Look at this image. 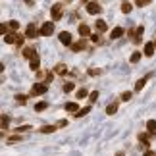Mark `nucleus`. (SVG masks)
<instances>
[{"label": "nucleus", "instance_id": "3", "mask_svg": "<svg viewBox=\"0 0 156 156\" xmlns=\"http://www.w3.org/2000/svg\"><path fill=\"white\" fill-rule=\"evenodd\" d=\"M87 12L91 16H97V14H100L102 12V8H100V4H97V2H89L87 4Z\"/></svg>", "mask_w": 156, "mask_h": 156}, {"label": "nucleus", "instance_id": "34", "mask_svg": "<svg viewBox=\"0 0 156 156\" xmlns=\"http://www.w3.org/2000/svg\"><path fill=\"white\" fill-rule=\"evenodd\" d=\"M129 98H131V93H129V91H125V93H122V100H125V102H127Z\"/></svg>", "mask_w": 156, "mask_h": 156}, {"label": "nucleus", "instance_id": "14", "mask_svg": "<svg viewBox=\"0 0 156 156\" xmlns=\"http://www.w3.org/2000/svg\"><path fill=\"white\" fill-rule=\"evenodd\" d=\"M154 43H147L145 44V56H152V54H154Z\"/></svg>", "mask_w": 156, "mask_h": 156}, {"label": "nucleus", "instance_id": "24", "mask_svg": "<svg viewBox=\"0 0 156 156\" xmlns=\"http://www.w3.org/2000/svg\"><path fill=\"white\" fill-rule=\"evenodd\" d=\"M131 10H133V6H131L129 2H123V4H122V12H123V14H129Z\"/></svg>", "mask_w": 156, "mask_h": 156}, {"label": "nucleus", "instance_id": "19", "mask_svg": "<svg viewBox=\"0 0 156 156\" xmlns=\"http://www.w3.org/2000/svg\"><path fill=\"white\" fill-rule=\"evenodd\" d=\"M54 71H56V73H60V75H66V71H68V68H66L64 64H58L56 68H54Z\"/></svg>", "mask_w": 156, "mask_h": 156}, {"label": "nucleus", "instance_id": "1", "mask_svg": "<svg viewBox=\"0 0 156 156\" xmlns=\"http://www.w3.org/2000/svg\"><path fill=\"white\" fill-rule=\"evenodd\" d=\"M62 10H64V4L62 2H58V4H54L52 6V20H62Z\"/></svg>", "mask_w": 156, "mask_h": 156}, {"label": "nucleus", "instance_id": "47", "mask_svg": "<svg viewBox=\"0 0 156 156\" xmlns=\"http://www.w3.org/2000/svg\"><path fill=\"white\" fill-rule=\"evenodd\" d=\"M123 2H127V0H123Z\"/></svg>", "mask_w": 156, "mask_h": 156}, {"label": "nucleus", "instance_id": "44", "mask_svg": "<svg viewBox=\"0 0 156 156\" xmlns=\"http://www.w3.org/2000/svg\"><path fill=\"white\" fill-rule=\"evenodd\" d=\"M116 156H123V154H122V152H119V154H116Z\"/></svg>", "mask_w": 156, "mask_h": 156}, {"label": "nucleus", "instance_id": "5", "mask_svg": "<svg viewBox=\"0 0 156 156\" xmlns=\"http://www.w3.org/2000/svg\"><path fill=\"white\" fill-rule=\"evenodd\" d=\"M37 35H41V33L37 31V27H35L33 23H29V25H27V29H25V37H27V39H35Z\"/></svg>", "mask_w": 156, "mask_h": 156}, {"label": "nucleus", "instance_id": "35", "mask_svg": "<svg viewBox=\"0 0 156 156\" xmlns=\"http://www.w3.org/2000/svg\"><path fill=\"white\" fill-rule=\"evenodd\" d=\"M89 98H91V102H97V98H98V93H97V91H94V93H91V97H89Z\"/></svg>", "mask_w": 156, "mask_h": 156}, {"label": "nucleus", "instance_id": "21", "mask_svg": "<svg viewBox=\"0 0 156 156\" xmlns=\"http://www.w3.org/2000/svg\"><path fill=\"white\" fill-rule=\"evenodd\" d=\"M66 110H68V112H77L79 106H77L75 102H68V104H66Z\"/></svg>", "mask_w": 156, "mask_h": 156}, {"label": "nucleus", "instance_id": "20", "mask_svg": "<svg viewBox=\"0 0 156 156\" xmlns=\"http://www.w3.org/2000/svg\"><path fill=\"white\" fill-rule=\"evenodd\" d=\"M46 106H48V104H46L44 100H41V102L35 104V110H37V112H43V110H46Z\"/></svg>", "mask_w": 156, "mask_h": 156}, {"label": "nucleus", "instance_id": "33", "mask_svg": "<svg viewBox=\"0 0 156 156\" xmlns=\"http://www.w3.org/2000/svg\"><path fill=\"white\" fill-rule=\"evenodd\" d=\"M100 73H102V69H94V68L89 69V75H100Z\"/></svg>", "mask_w": 156, "mask_h": 156}, {"label": "nucleus", "instance_id": "27", "mask_svg": "<svg viewBox=\"0 0 156 156\" xmlns=\"http://www.w3.org/2000/svg\"><path fill=\"white\" fill-rule=\"evenodd\" d=\"M8 27H10V29H12V31H17V29H20V23H17V21H16V20H12V21H10V23H8Z\"/></svg>", "mask_w": 156, "mask_h": 156}, {"label": "nucleus", "instance_id": "42", "mask_svg": "<svg viewBox=\"0 0 156 156\" xmlns=\"http://www.w3.org/2000/svg\"><path fill=\"white\" fill-rule=\"evenodd\" d=\"M2 71H4V64H0V73H2Z\"/></svg>", "mask_w": 156, "mask_h": 156}, {"label": "nucleus", "instance_id": "40", "mask_svg": "<svg viewBox=\"0 0 156 156\" xmlns=\"http://www.w3.org/2000/svg\"><path fill=\"white\" fill-rule=\"evenodd\" d=\"M93 43H100V37H98V35H93Z\"/></svg>", "mask_w": 156, "mask_h": 156}, {"label": "nucleus", "instance_id": "46", "mask_svg": "<svg viewBox=\"0 0 156 156\" xmlns=\"http://www.w3.org/2000/svg\"><path fill=\"white\" fill-rule=\"evenodd\" d=\"M154 48H156V43H154Z\"/></svg>", "mask_w": 156, "mask_h": 156}, {"label": "nucleus", "instance_id": "37", "mask_svg": "<svg viewBox=\"0 0 156 156\" xmlns=\"http://www.w3.org/2000/svg\"><path fill=\"white\" fill-rule=\"evenodd\" d=\"M148 2H151V0H137V6H139V8H141V6H147Z\"/></svg>", "mask_w": 156, "mask_h": 156}, {"label": "nucleus", "instance_id": "6", "mask_svg": "<svg viewBox=\"0 0 156 156\" xmlns=\"http://www.w3.org/2000/svg\"><path fill=\"white\" fill-rule=\"evenodd\" d=\"M60 43H62V44H71V33L62 31V33H60Z\"/></svg>", "mask_w": 156, "mask_h": 156}, {"label": "nucleus", "instance_id": "10", "mask_svg": "<svg viewBox=\"0 0 156 156\" xmlns=\"http://www.w3.org/2000/svg\"><path fill=\"white\" fill-rule=\"evenodd\" d=\"M122 35H123V29L122 27H114L112 33H110V39H119Z\"/></svg>", "mask_w": 156, "mask_h": 156}, {"label": "nucleus", "instance_id": "4", "mask_svg": "<svg viewBox=\"0 0 156 156\" xmlns=\"http://www.w3.org/2000/svg\"><path fill=\"white\" fill-rule=\"evenodd\" d=\"M54 33V23H43V27H41V35H44V37H50Z\"/></svg>", "mask_w": 156, "mask_h": 156}, {"label": "nucleus", "instance_id": "16", "mask_svg": "<svg viewBox=\"0 0 156 156\" xmlns=\"http://www.w3.org/2000/svg\"><path fill=\"white\" fill-rule=\"evenodd\" d=\"M10 125V118L8 116H0V129H6Z\"/></svg>", "mask_w": 156, "mask_h": 156}, {"label": "nucleus", "instance_id": "7", "mask_svg": "<svg viewBox=\"0 0 156 156\" xmlns=\"http://www.w3.org/2000/svg\"><path fill=\"white\" fill-rule=\"evenodd\" d=\"M39 66H41V60H39V56H33L31 60H29V68H31L33 71H39Z\"/></svg>", "mask_w": 156, "mask_h": 156}, {"label": "nucleus", "instance_id": "9", "mask_svg": "<svg viewBox=\"0 0 156 156\" xmlns=\"http://www.w3.org/2000/svg\"><path fill=\"white\" fill-rule=\"evenodd\" d=\"M147 129L151 135H156V119H148L147 122Z\"/></svg>", "mask_w": 156, "mask_h": 156}, {"label": "nucleus", "instance_id": "8", "mask_svg": "<svg viewBox=\"0 0 156 156\" xmlns=\"http://www.w3.org/2000/svg\"><path fill=\"white\" fill-rule=\"evenodd\" d=\"M39 77H41L44 83H50L52 77H54V73H52V71H44V73H43V71H39Z\"/></svg>", "mask_w": 156, "mask_h": 156}, {"label": "nucleus", "instance_id": "17", "mask_svg": "<svg viewBox=\"0 0 156 156\" xmlns=\"http://www.w3.org/2000/svg\"><path fill=\"white\" fill-rule=\"evenodd\" d=\"M116 112H118V104L116 102L108 104V108H106V114H108V116H112V114H116Z\"/></svg>", "mask_w": 156, "mask_h": 156}, {"label": "nucleus", "instance_id": "25", "mask_svg": "<svg viewBox=\"0 0 156 156\" xmlns=\"http://www.w3.org/2000/svg\"><path fill=\"white\" fill-rule=\"evenodd\" d=\"M91 112V106H85V108H81L79 112H77V118H81V116H85V114Z\"/></svg>", "mask_w": 156, "mask_h": 156}, {"label": "nucleus", "instance_id": "15", "mask_svg": "<svg viewBox=\"0 0 156 156\" xmlns=\"http://www.w3.org/2000/svg\"><path fill=\"white\" fill-rule=\"evenodd\" d=\"M139 141H141L145 147H148V143H151V133H141V135H139Z\"/></svg>", "mask_w": 156, "mask_h": 156}, {"label": "nucleus", "instance_id": "23", "mask_svg": "<svg viewBox=\"0 0 156 156\" xmlns=\"http://www.w3.org/2000/svg\"><path fill=\"white\" fill-rule=\"evenodd\" d=\"M145 83H147V77H143V79H139L135 83V91H141L143 87H145Z\"/></svg>", "mask_w": 156, "mask_h": 156}, {"label": "nucleus", "instance_id": "32", "mask_svg": "<svg viewBox=\"0 0 156 156\" xmlns=\"http://www.w3.org/2000/svg\"><path fill=\"white\" fill-rule=\"evenodd\" d=\"M16 98H17V102H20V104H25L27 102V97H25V94H17Z\"/></svg>", "mask_w": 156, "mask_h": 156}, {"label": "nucleus", "instance_id": "38", "mask_svg": "<svg viewBox=\"0 0 156 156\" xmlns=\"http://www.w3.org/2000/svg\"><path fill=\"white\" fill-rule=\"evenodd\" d=\"M16 44H17V46H21V44H23V37H21V35H17V41H16Z\"/></svg>", "mask_w": 156, "mask_h": 156}, {"label": "nucleus", "instance_id": "29", "mask_svg": "<svg viewBox=\"0 0 156 156\" xmlns=\"http://www.w3.org/2000/svg\"><path fill=\"white\" fill-rule=\"evenodd\" d=\"M139 60H141V52H133V54H131V62H139Z\"/></svg>", "mask_w": 156, "mask_h": 156}, {"label": "nucleus", "instance_id": "41", "mask_svg": "<svg viewBox=\"0 0 156 156\" xmlns=\"http://www.w3.org/2000/svg\"><path fill=\"white\" fill-rule=\"evenodd\" d=\"M145 156H156V152H154V151H147Z\"/></svg>", "mask_w": 156, "mask_h": 156}, {"label": "nucleus", "instance_id": "45", "mask_svg": "<svg viewBox=\"0 0 156 156\" xmlns=\"http://www.w3.org/2000/svg\"><path fill=\"white\" fill-rule=\"evenodd\" d=\"M64 2H71V0H64Z\"/></svg>", "mask_w": 156, "mask_h": 156}, {"label": "nucleus", "instance_id": "2", "mask_svg": "<svg viewBox=\"0 0 156 156\" xmlns=\"http://www.w3.org/2000/svg\"><path fill=\"white\" fill-rule=\"evenodd\" d=\"M46 83H35V85L31 87V94H44L46 93Z\"/></svg>", "mask_w": 156, "mask_h": 156}, {"label": "nucleus", "instance_id": "18", "mask_svg": "<svg viewBox=\"0 0 156 156\" xmlns=\"http://www.w3.org/2000/svg\"><path fill=\"white\" fill-rule=\"evenodd\" d=\"M89 33H91V29H89V25H85V23H83V25H79V35H81V37H87Z\"/></svg>", "mask_w": 156, "mask_h": 156}, {"label": "nucleus", "instance_id": "13", "mask_svg": "<svg viewBox=\"0 0 156 156\" xmlns=\"http://www.w3.org/2000/svg\"><path fill=\"white\" fill-rule=\"evenodd\" d=\"M16 41H17V35H16V33H8V35L4 37V43H8V44H14Z\"/></svg>", "mask_w": 156, "mask_h": 156}, {"label": "nucleus", "instance_id": "43", "mask_svg": "<svg viewBox=\"0 0 156 156\" xmlns=\"http://www.w3.org/2000/svg\"><path fill=\"white\" fill-rule=\"evenodd\" d=\"M25 2H27V4H33V0H25Z\"/></svg>", "mask_w": 156, "mask_h": 156}, {"label": "nucleus", "instance_id": "36", "mask_svg": "<svg viewBox=\"0 0 156 156\" xmlns=\"http://www.w3.org/2000/svg\"><path fill=\"white\" fill-rule=\"evenodd\" d=\"M8 25H4V23H0V35H2V33H6V31H8Z\"/></svg>", "mask_w": 156, "mask_h": 156}, {"label": "nucleus", "instance_id": "22", "mask_svg": "<svg viewBox=\"0 0 156 156\" xmlns=\"http://www.w3.org/2000/svg\"><path fill=\"white\" fill-rule=\"evenodd\" d=\"M97 29H98V31H102V33H104V31H108V25H106V23H104L102 20H98V21H97Z\"/></svg>", "mask_w": 156, "mask_h": 156}, {"label": "nucleus", "instance_id": "12", "mask_svg": "<svg viewBox=\"0 0 156 156\" xmlns=\"http://www.w3.org/2000/svg\"><path fill=\"white\" fill-rule=\"evenodd\" d=\"M85 46H87L85 41H79V43H73V44H71V50H73V52H79V50L85 48Z\"/></svg>", "mask_w": 156, "mask_h": 156}, {"label": "nucleus", "instance_id": "39", "mask_svg": "<svg viewBox=\"0 0 156 156\" xmlns=\"http://www.w3.org/2000/svg\"><path fill=\"white\" fill-rule=\"evenodd\" d=\"M66 125H68V122H66V119H62V122L56 123V127H66Z\"/></svg>", "mask_w": 156, "mask_h": 156}, {"label": "nucleus", "instance_id": "11", "mask_svg": "<svg viewBox=\"0 0 156 156\" xmlns=\"http://www.w3.org/2000/svg\"><path fill=\"white\" fill-rule=\"evenodd\" d=\"M23 56L31 60L33 56H37V52H35V48H31V46H25V48H23Z\"/></svg>", "mask_w": 156, "mask_h": 156}, {"label": "nucleus", "instance_id": "31", "mask_svg": "<svg viewBox=\"0 0 156 156\" xmlns=\"http://www.w3.org/2000/svg\"><path fill=\"white\" fill-rule=\"evenodd\" d=\"M20 141H21V137H20V135H12L10 139H8V143H12V145H14V143H20Z\"/></svg>", "mask_w": 156, "mask_h": 156}, {"label": "nucleus", "instance_id": "28", "mask_svg": "<svg viewBox=\"0 0 156 156\" xmlns=\"http://www.w3.org/2000/svg\"><path fill=\"white\" fill-rule=\"evenodd\" d=\"M58 127H56V125H48V127H43V129H41V133H52V131H56Z\"/></svg>", "mask_w": 156, "mask_h": 156}, {"label": "nucleus", "instance_id": "30", "mask_svg": "<svg viewBox=\"0 0 156 156\" xmlns=\"http://www.w3.org/2000/svg\"><path fill=\"white\" fill-rule=\"evenodd\" d=\"M87 94H89V93L85 91V89H79V91H77V94H75V97H77V98H85Z\"/></svg>", "mask_w": 156, "mask_h": 156}, {"label": "nucleus", "instance_id": "26", "mask_svg": "<svg viewBox=\"0 0 156 156\" xmlns=\"http://www.w3.org/2000/svg\"><path fill=\"white\" fill-rule=\"evenodd\" d=\"M73 89H75V85H73V83H66V85H64V93H71V91H73Z\"/></svg>", "mask_w": 156, "mask_h": 156}]
</instances>
